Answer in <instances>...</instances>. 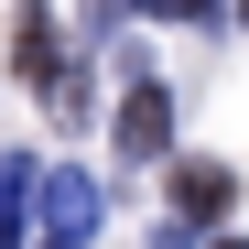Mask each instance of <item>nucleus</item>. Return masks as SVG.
Masks as SVG:
<instances>
[{"label":"nucleus","mask_w":249,"mask_h":249,"mask_svg":"<svg viewBox=\"0 0 249 249\" xmlns=\"http://www.w3.org/2000/svg\"><path fill=\"white\" fill-rule=\"evenodd\" d=\"M119 11H130V0H87V44H98V33H108Z\"/></svg>","instance_id":"obj_8"},{"label":"nucleus","mask_w":249,"mask_h":249,"mask_svg":"<svg viewBox=\"0 0 249 249\" xmlns=\"http://www.w3.org/2000/svg\"><path fill=\"white\" fill-rule=\"evenodd\" d=\"M33 195H44L33 152H0V249H33Z\"/></svg>","instance_id":"obj_4"},{"label":"nucleus","mask_w":249,"mask_h":249,"mask_svg":"<svg viewBox=\"0 0 249 249\" xmlns=\"http://www.w3.org/2000/svg\"><path fill=\"white\" fill-rule=\"evenodd\" d=\"M44 206H54V249H76V238H98V217H108V195H98V174H44Z\"/></svg>","instance_id":"obj_2"},{"label":"nucleus","mask_w":249,"mask_h":249,"mask_svg":"<svg viewBox=\"0 0 249 249\" xmlns=\"http://www.w3.org/2000/svg\"><path fill=\"white\" fill-rule=\"evenodd\" d=\"M141 11H162V22H217V0H141Z\"/></svg>","instance_id":"obj_6"},{"label":"nucleus","mask_w":249,"mask_h":249,"mask_svg":"<svg viewBox=\"0 0 249 249\" xmlns=\"http://www.w3.org/2000/svg\"><path fill=\"white\" fill-rule=\"evenodd\" d=\"M119 152H130V162H162V152H174V98H162V87H130V108H119Z\"/></svg>","instance_id":"obj_3"},{"label":"nucleus","mask_w":249,"mask_h":249,"mask_svg":"<svg viewBox=\"0 0 249 249\" xmlns=\"http://www.w3.org/2000/svg\"><path fill=\"white\" fill-rule=\"evenodd\" d=\"M11 65L33 76V87H54V76H65V65H54V11H44V0L22 11V44H11Z\"/></svg>","instance_id":"obj_5"},{"label":"nucleus","mask_w":249,"mask_h":249,"mask_svg":"<svg viewBox=\"0 0 249 249\" xmlns=\"http://www.w3.org/2000/svg\"><path fill=\"white\" fill-rule=\"evenodd\" d=\"M228 249H249V238H228Z\"/></svg>","instance_id":"obj_10"},{"label":"nucleus","mask_w":249,"mask_h":249,"mask_svg":"<svg viewBox=\"0 0 249 249\" xmlns=\"http://www.w3.org/2000/svg\"><path fill=\"white\" fill-rule=\"evenodd\" d=\"M228 206H238V174H228L217 152H184V162H174V217H184V228H217Z\"/></svg>","instance_id":"obj_1"},{"label":"nucleus","mask_w":249,"mask_h":249,"mask_svg":"<svg viewBox=\"0 0 249 249\" xmlns=\"http://www.w3.org/2000/svg\"><path fill=\"white\" fill-rule=\"evenodd\" d=\"M152 249H206V228H184V217H162V228H152Z\"/></svg>","instance_id":"obj_7"},{"label":"nucleus","mask_w":249,"mask_h":249,"mask_svg":"<svg viewBox=\"0 0 249 249\" xmlns=\"http://www.w3.org/2000/svg\"><path fill=\"white\" fill-rule=\"evenodd\" d=\"M238 22H249V0H238Z\"/></svg>","instance_id":"obj_9"}]
</instances>
